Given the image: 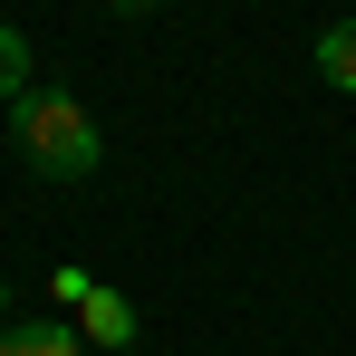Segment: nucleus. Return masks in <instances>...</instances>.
Here are the masks:
<instances>
[{
    "mask_svg": "<svg viewBox=\"0 0 356 356\" xmlns=\"http://www.w3.org/2000/svg\"><path fill=\"white\" fill-rule=\"evenodd\" d=\"M77 337H87V347H106V356H125V347H135V298L97 280V289H87V308H77Z\"/></svg>",
    "mask_w": 356,
    "mask_h": 356,
    "instance_id": "f03ea898",
    "label": "nucleus"
},
{
    "mask_svg": "<svg viewBox=\"0 0 356 356\" xmlns=\"http://www.w3.org/2000/svg\"><path fill=\"white\" fill-rule=\"evenodd\" d=\"M318 77H327L337 97H356V19H327V29H318Z\"/></svg>",
    "mask_w": 356,
    "mask_h": 356,
    "instance_id": "7ed1b4c3",
    "label": "nucleus"
},
{
    "mask_svg": "<svg viewBox=\"0 0 356 356\" xmlns=\"http://www.w3.org/2000/svg\"><path fill=\"white\" fill-rule=\"evenodd\" d=\"M10 145L29 154V174H49V183H87L106 164V135H97V116H87L67 87H29V97L10 106Z\"/></svg>",
    "mask_w": 356,
    "mask_h": 356,
    "instance_id": "f257e3e1",
    "label": "nucleus"
},
{
    "mask_svg": "<svg viewBox=\"0 0 356 356\" xmlns=\"http://www.w3.org/2000/svg\"><path fill=\"white\" fill-rule=\"evenodd\" d=\"M106 10H116V19H145V10H154V0H106Z\"/></svg>",
    "mask_w": 356,
    "mask_h": 356,
    "instance_id": "423d86ee",
    "label": "nucleus"
},
{
    "mask_svg": "<svg viewBox=\"0 0 356 356\" xmlns=\"http://www.w3.org/2000/svg\"><path fill=\"white\" fill-rule=\"evenodd\" d=\"M19 97H29V29L0 19V106H19Z\"/></svg>",
    "mask_w": 356,
    "mask_h": 356,
    "instance_id": "39448f33",
    "label": "nucleus"
},
{
    "mask_svg": "<svg viewBox=\"0 0 356 356\" xmlns=\"http://www.w3.org/2000/svg\"><path fill=\"white\" fill-rule=\"evenodd\" d=\"M0 356H87V337L49 318V327H19V337H0Z\"/></svg>",
    "mask_w": 356,
    "mask_h": 356,
    "instance_id": "20e7f679",
    "label": "nucleus"
}]
</instances>
